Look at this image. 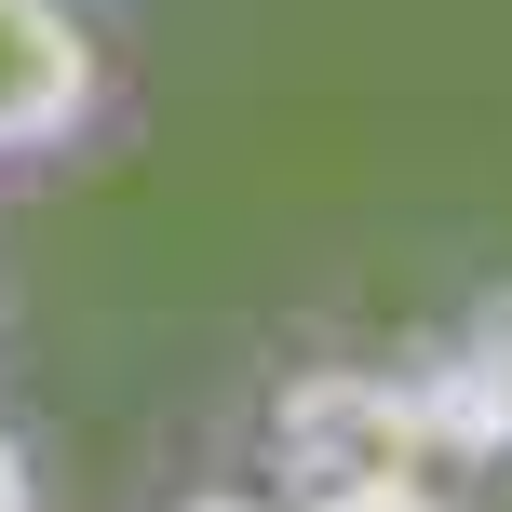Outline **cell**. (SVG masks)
Here are the masks:
<instances>
[{"label":"cell","instance_id":"6da1fadb","mask_svg":"<svg viewBox=\"0 0 512 512\" xmlns=\"http://www.w3.org/2000/svg\"><path fill=\"white\" fill-rule=\"evenodd\" d=\"M108 122H122V54L95 0H0V189L95 162Z\"/></svg>","mask_w":512,"mask_h":512},{"label":"cell","instance_id":"7a4b0ae2","mask_svg":"<svg viewBox=\"0 0 512 512\" xmlns=\"http://www.w3.org/2000/svg\"><path fill=\"white\" fill-rule=\"evenodd\" d=\"M0 512H54V486H41V445H27V418L0 405Z\"/></svg>","mask_w":512,"mask_h":512}]
</instances>
